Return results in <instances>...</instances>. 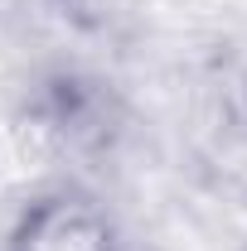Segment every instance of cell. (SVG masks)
Returning a JSON list of instances; mask_svg holds the SVG:
<instances>
[{
    "label": "cell",
    "instance_id": "obj_1",
    "mask_svg": "<svg viewBox=\"0 0 247 251\" xmlns=\"http://www.w3.org/2000/svg\"><path fill=\"white\" fill-rule=\"evenodd\" d=\"M25 130L59 159H102L126 135L122 92L83 68L44 73L25 97Z\"/></svg>",
    "mask_w": 247,
    "mask_h": 251
},
{
    "label": "cell",
    "instance_id": "obj_2",
    "mask_svg": "<svg viewBox=\"0 0 247 251\" xmlns=\"http://www.w3.org/2000/svg\"><path fill=\"white\" fill-rule=\"evenodd\" d=\"M0 251H122V227L97 193L54 184L15 213Z\"/></svg>",
    "mask_w": 247,
    "mask_h": 251
}]
</instances>
